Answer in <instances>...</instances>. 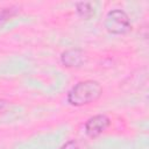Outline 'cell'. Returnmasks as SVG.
Returning <instances> with one entry per match:
<instances>
[{
    "label": "cell",
    "mask_w": 149,
    "mask_h": 149,
    "mask_svg": "<svg viewBox=\"0 0 149 149\" xmlns=\"http://www.w3.org/2000/svg\"><path fill=\"white\" fill-rule=\"evenodd\" d=\"M102 95V86L99 81L86 79L78 81L68 92L66 100L71 106L81 107L95 102Z\"/></svg>",
    "instance_id": "cell-1"
},
{
    "label": "cell",
    "mask_w": 149,
    "mask_h": 149,
    "mask_svg": "<svg viewBox=\"0 0 149 149\" xmlns=\"http://www.w3.org/2000/svg\"><path fill=\"white\" fill-rule=\"evenodd\" d=\"M17 13V8L15 7H7V8H1L0 9V24L5 23L9 19H12L15 14Z\"/></svg>",
    "instance_id": "cell-6"
},
{
    "label": "cell",
    "mask_w": 149,
    "mask_h": 149,
    "mask_svg": "<svg viewBox=\"0 0 149 149\" xmlns=\"http://www.w3.org/2000/svg\"><path fill=\"white\" fill-rule=\"evenodd\" d=\"M104 26L108 33L114 34V35L126 34L132 27L130 20H129V16L127 15V13L119 8L111 9L106 14Z\"/></svg>",
    "instance_id": "cell-2"
},
{
    "label": "cell",
    "mask_w": 149,
    "mask_h": 149,
    "mask_svg": "<svg viewBox=\"0 0 149 149\" xmlns=\"http://www.w3.org/2000/svg\"><path fill=\"white\" fill-rule=\"evenodd\" d=\"M8 105H9V102H8L7 100H5V99H0V112H3V111L8 107Z\"/></svg>",
    "instance_id": "cell-8"
},
{
    "label": "cell",
    "mask_w": 149,
    "mask_h": 149,
    "mask_svg": "<svg viewBox=\"0 0 149 149\" xmlns=\"http://www.w3.org/2000/svg\"><path fill=\"white\" fill-rule=\"evenodd\" d=\"M85 52L78 48L66 49L61 54V62L66 68H79L85 63Z\"/></svg>",
    "instance_id": "cell-4"
},
{
    "label": "cell",
    "mask_w": 149,
    "mask_h": 149,
    "mask_svg": "<svg viewBox=\"0 0 149 149\" xmlns=\"http://www.w3.org/2000/svg\"><path fill=\"white\" fill-rule=\"evenodd\" d=\"M59 149H79V147H78V142L76 140H69L65 143H63Z\"/></svg>",
    "instance_id": "cell-7"
},
{
    "label": "cell",
    "mask_w": 149,
    "mask_h": 149,
    "mask_svg": "<svg viewBox=\"0 0 149 149\" xmlns=\"http://www.w3.org/2000/svg\"><path fill=\"white\" fill-rule=\"evenodd\" d=\"M111 125V119L106 114H97L91 116L85 122V133L88 137H98L100 136Z\"/></svg>",
    "instance_id": "cell-3"
},
{
    "label": "cell",
    "mask_w": 149,
    "mask_h": 149,
    "mask_svg": "<svg viewBox=\"0 0 149 149\" xmlns=\"http://www.w3.org/2000/svg\"><path fill=\"white\" fill-rule=\"evenodd\" d=\"M76 10H77V14L85 20L91 19L95 13V9L91 2H78L76 5Z\"/></svg>",
    "instance_id": "cell-5"
}]
</instances>
